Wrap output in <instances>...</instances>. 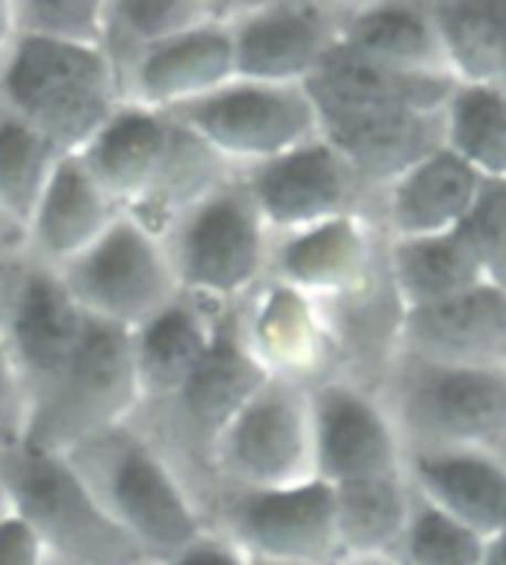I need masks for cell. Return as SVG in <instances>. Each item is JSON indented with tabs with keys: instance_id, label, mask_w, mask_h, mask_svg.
I'll return each mask as SVG.
<instances>
[{
	"instance_id": "1",
	"label": "cell",
	"mask_w": 506,
	"mask_h": 565,
	"mask_svg": "<svg viewBox=\"0 0 506 565\" xmlns=\"http://www.w3.org/2000/svg\"><path fill=\"white\" fill-rule=\"evenodd\" d=\"M267 380L270 376L261 371L243 341L238 302L220 315L211 347L196 364L190 380L169 399L137 408V415L130 417L185 480L202 519L204 507L217 491L213 450L240 408L246 406V399Z\"/></svg>"
},
{
	"instance_id": "2",
	"label": "cell",
	"mask_w": 506,
	"mask_h": 565,
	"mask_svg": "<svg viewBox=\"0 0 506 565\" xmlns=\"http://www.w3.org/2000/svg\"><path fill=\"white\" fill-rule=\"evenodd\" d=\"M63 456L146 563H166L208 527L185 480L134 420Z\"/></svg>"
},
{
	"instance_id": "3",
	"label": "cell",
	"mask_w": 506,
	"mask_h": 565,
	"mask_svg": "<svg viewBox=\"0 0 506 565\" xmlns=\"http://www.w3.org/2000/svg\"><path fill=\"white\" fill-rule=\"evenodd\" d=\"M0 104L60 154H77L119 110L122 93L104 51L15 36L0 63Z\"/></svg>"
},
{
	"instance_id": "4",
	"label": "cell",
	"mask_w": 506,
	"mask_h": 565,
	"mask_svg": "<svg viewBox=\"0 0 506 565\" xmlns=\"http://www.w3.org/2000/svg\"><path fill=\"white\" fill-rule=\"evenodd\" d=\"M403 450H495L506 438V367H453L403 355L377 394Z\"/></svg>"
},
{
	"instance_id": "5",
	"label": "cell",
	"mask_w": 506,
	"mask_h": 565,
	"mask_svg": "<svg viewBox=\"0 0 506 565\" xmlns=\"http://www.w3.org/2000/svg\"><path fill=\"white\" fill-rule=\"evenodd\" d=\"M0 480L12 515L51 556L77 565H146L143 551L95 501L68 456L24 445L0 456Z\"/></svg>"
},
{
	"instance_id": "6",
	"label": "cell",
	"mask_w": 506,
	"mask_h": 565,
	"mask_svg": "<svg viewBox=\"0 0 506 565\" xmlns=\"http://www.w3.org/2000/svg\"><path fill=\"white\" fill-rule=\"evenodd\" d=\"M160 241L178 290L213 306H238L267 278L273 234L238 172L178 216Z\"/></svg>"
},
{
	"instance_id": "7",
	"label": "cell",
	"mask_w": 506,
	"mask_h": 565,
	"mask_svg": "<svg viewBox=\"0 0 506 565\" xmlns=\"http://www.w3.org/2000/svg\"><path fill=\"white\" fill-rule=\"evenodd\" d=\"M139 388L130 334L86 315L68 371L30 417L28 447L72 454L137 415Z\"/></svg>"
},
{
	"instance_id": "8",
	"label": "cell",
	"mask_w": 506,
	"mask_h": 565,
	"mask_svg": "<svg viewBox=\"0 0 506 565\" xmlns=\"http://www.w3.org/2000/svg\"><path fill=\"white\" fill-rule=\"evenodd\" d=\"M213 480L231 489H291L317 480L312 385L270 376L222 433Z\"/></svg>"
},
{
	"instance_id": "9",
	"label": "cell",
	"mask_w": 506,
	"mask_h": 565,
	"mask_svg": "<svg viewBox=\"0 0 506 565\" xmlns=\"http://www.w3.org/2000/svg\"><path fill=\"white\" fill-rule=\"evenodd\" d=\"M204 524L243 547L249 559L291 565L341 563L335 533V489L312 480L291 489L217 486Z\"/></svg>"
},
{
	"instance_id": "10",
	"label": "cell",
	"mask_w": 506,
	"mask_h": 565,
	"mask_svg": "<svg viewBox=\"0 0 506 565\" xmlns=\"http://www.w3.org/2000/svg\"><path fill=\"white\" fill-rule=\"evenodd\" d=\"M164 113L204 139L238 172L320 137V119L305 86L234 77L220 89Z\"/></svg>"
},
{
	"instance_id": "11",
	"label": "cell",
	"mask_w": 506,
	"mask_h": 565,
	"mask_svg": "<svg viewBox=\"0 0 506 565\" xmlns=\"http://www.w3.org/2000/svg\"><path fill=\"white\" fill-rule=\"evenodd\" d=\"M83 315L134 332L178 294L164 241L148 228L116 216V223L74 260L56 269Z\"/></svg>"
},
{
	"instance_id": "12",
	"label": "cell",
	"mask_w": 506,
	"mask_h": 565,
	"mask_svg": "<svg viewBox=\"0 0 506 565\" xmlns=\"http://www.w3.org/2000/svg\"><path fill=\"white\" fill-rule=\"evenodd\" d=\"M238 175L273 237L303 232L335 216L368 214V186L323 137L267 163L240 169Z\"/></svg>"
},
{
	"instance_id": "13",
	"label": "cell",
	"mask_w": 506,
	"mask_h": 565,
	"mask_svg": "<svg viewBox=\"0 0 506 565\" xmlns=\"http://www.w3.org/2000/svg\"><path fill=\"white\" fill-rule=\"evenodd\" d=\"M344 3L264 0L234 3L229 15L234 77L305 86L341 33Z\"/></svg>"
},
{
	"instance_id": "14",
	"label": "cell",
	"mask_w": 506,
	"mask_h": 565,
	"mask_svg": "<svg viewBox=\"0 0 506 565\" xmlns=\"http://www.w3.org/2000/svg\"><path fill=\"white\" fill-rule=\"evenodd\" d=\"M314 468L329 486L403 473V441L382 399L344 380L312 385Z\"/></svg>"
},
{
	"instance_id": "15",
	"label": "cell",
	"mask_w": 506,
	"mask_h": 565,
	"mask_svg": "<svg viewBox=\"0 0 506 565\" xmlns=\"http://www.w3.org/2000/svg\"><path fill=\"white\" fill-rule=\"evenodd\" d=\"M83 326L86 315L65 290L60 273L24 255V273L0 334L24 380L30 408H36L63 380L83 338Z\"/></svg>"
},
{
	"instance_id": "16",
	"label": "cell",
	"mask_w": 506,
	"mask_h": 565,
	"mask_svg": "<svg viewBox=\"0 0 506 565\" xmlns=\"http://www.w3.org/2000/svg\"><path fill=\"white\" fill-rule=\"evenodd\" d=\"M386 237L368 214L326 220L270 243L267 278L326 302L365 285L382 264Z\"/></svg>"
},
{
	"instance_id": "17",
	"label": "cell",
	"mask_w": 506,
	"mask_h": 565,
	"mask_svg": "<svg viewBox=\"0 0 506 565\" xmlns=\"http://www.w3.org/2000/svg\"><path fill=\"white\" fill-rule=\"evenodd\" d=\"M386 255V252H382ZM329 338V376L379 394L403 352L405 308L386 273V258L373 276L344 297L320 302Z\"/></svg>"
},
{
	"instance_id": "18",
	"label": "cell",
	"mask_w": 506,
	"mask_h": 565,
	"mask_svg": "<svg viewBox=\"0 0 506 565\" xmlns=\"http://www.w3.org/2000/svg\"><path fill=\"white\" fill-rule=\"evenodd\" d=\"M229 15L157 42L130 60L119 72L122 102L148 110H172L234 81Z\"/></svg>"
},
{
	"instance_id": "19",
	"label": "cell",
	"mask_w": 506,
	"mask_h": 565,
	"mask_svg": "<svg viewBox=\"0 0 506 565\" xmlns=\"http://www.w3.org/2000/svg\"><path fill=\"white\" fill-rule=\"evenodd\" d=\"M240 329L267 376L305 385L329 376V338L317 299L264 278L240 302Z\"/></svg>"
},
{
	"instance_id": "20",
	"label": "cell",
	"mask_w": 506,
	"mask_h": 565,
	"mask_svg": "<svg viewBox=\"0 0 506 565\" xmlns=\"http://www.w3.org/2000/svg\"><path fill=\"white\" fill-rule=\"evenodd\" d=\"M483 184L486 178L444 146L405 175L382 186L370 199L368 216L386 241L460 232Z\"/></svg>"
},
{
	"instance_id": "21",
	"label": "cell",
	"mask_w": 506,
	"mask_h": 565,
	"mask_svg": "<svg viewBox=\"0 0 506 565\" xmlns=\"http://www.w3.org/2000/svg\"><path fill=\"white\" fill-rule=\"evenodd\" d=\"M460 81L418 75L377 63L341 42L329 47L317 72L305 81L317 119L382 110H442Z\"/></svg>"
},
{
	"instance_id": "22",
	"label": "cell",
	"mask_w": 506,
	"mask_h": 565,
	"mask_svg": "<svg viewBox=\"0 0 506 565\" xmlns=\"http://www.w3.org/2000/svg\"><path fill=\"white\" fill-rule=\"evenodd\" d=\"M412 491L483 539L506 530V468L495 450L412 447L403 456Z\"/></svg>"
},
{
	"instance_id": "23",
	"label": "cell",
	"mask_w": 506,
	"mask_h": 565,
	"mask_svg": "<svg viewBox=\"0 0 506 565\" xmlns=\"http://www.w3.org/2000/svg\"><path fill=\"white\" fill-rule=\"evenodd\" d=\"M403 355L453 367H506V290L477 285L405 311Z\"/></svg>"
},
{
	"instance_id": "24",
	"label": "cell",
	"mask_w": 506,
	"mask_h": 565,
	"mask_svg": "<svg viewBox=\"0 0 506 565\" xmlns=\"http://www.w3.org/2000/svg\"><path fill=\"white\" fill-rule=\"evenodd\" d=\"M320 137L350 163L373 199L382 186L444 149V107L335 116L320 121Z\"/></svg>"
},
{
	"instance_id": "25",
	"label": "cell",
	"mask_w": 506,
	"mask_h": 565,
	"mask_svg": "<svg viewBox=\"0 0 506 565\" xmlns=\"http://www.w3.org/2000/svg\"><path fill=\"white\" fill-rule=\"evenodd\" d=\"M225 308L229 306H213L208 299L178 290L146 323L128 332L139 408L164 403L190 380L196 364L202 362V355L211 347Z\"/></svg>"
},
{
	"instance_id": "26",
	"label": "cell",
	"mask_w": 506,
	"mask_h": 565,
	"mask_svg": "<svg viewBox=\"0 0 506 565\" xmlns=\"http://www.w3.org/2000/svg\"><path fill=\"white\" fill-rule=\"evenodd\" d=\"M122 211L104 193L81 154L56 163L24 232V255L60 269L89 249Z\"/></svg>"
},
{
	"instance_id": "27",
	"label": "cell",
	"mask_w": 506,
	"mask_h": 565,
	"mask_svg": "<svg viewBox=\"0 0 506 565\" xmlns=\"http://www.w3.org/2000/svg\"><path fill=\"white\" fill-rule=\"evenodd\" d=\"M172 137L176 119L169 113L122 102L119 110L77 154L122 214H128L155 184Z\"/></svg>"
},
{
	"instance_id": "28",
	"label": "cell",
	"mask_w": 506,
	"mask_h": 565,
	"mask_svg": "<svg viewBox=\"0 0 506 565\" xmlns=\"http://www.w3.org/2000/svg\"><path fill=\"white\" fill-rule=\"evenodd\" d=\"M338 42L403 72L453 77L430 0H344Z\"/></svg>"
},
{
	"instance_id": "29",
	"label": "cell",
	"mask_w": 506,
	"mask_h": 565,
	"mask_svg": "<svg viewBox=\"0 0 506 565\" xmlns=\"http://www.w3.org/2000/svg\"><path fill=\"white\" fill-rule=\"evenodd\" d=\"M386 273L405 311L435 306L483 285L479 267L460 232L386 241Z\"/></svg>"
},
{
	"instance_id": "30",
	"label": "cell",
	"mask_w": 506,
	"mask_h": 565,
	"mask_svg": "<svg viewBox=\"0 0 506 565\" xmlns=\"http://www.w3.org/2000/svg\"><path fill=\"white\" fill-rule=\"evenodd\" d=\"M331 489L341 559L391 554L414 503V491L405 473L344 482Z\"/></svg>"
},
{
	"instance_id": "31",
	"label": "cell",
	"mask_w": 506,
	"mask_h": 565,
	"mask_svg": "<svg viewBox=\"0 0 506 565\" xmlns=\"http://www.w3.org/2000/svg\"><path fill=\"white\" fill-rule=\"evenodd\" d=\"M229 0H104V54L116 81L130 60L157 42L225 19Z\"/></svg>"
},
{
	"instance_id": "32",
	"label": "cell",
	"mask_w": 506,
	"mask_h": 565,
	"mask_svg": "<svg viewBox=\"0 0 506 565\" xmlns=\"http://www.w3.org/2000/svg\"><path fill=\"white\" fill-rule=\"evenodd\" d=\"M460 84L506 86V0H430Z\"/></svg>"
},
{
	"instance_id": "33",
	"label": "cell",
	"mask_w": 506,
	"mask_h": 565,
	"mask_svg": "<svg viewBox=\"0 0 506 565\" xmlns=\"http://www.w3.org/2000/svg\"><path fill=\"white\" fill-rule=\"evenodd\" d=\"M444 146L486 181H506V86L456 84L444 104Z\"/></svg>"
},
{
	"instance_id": "34",
	"label": "cell",
	"mask_w": 506,
	"mask_h": 565,
	"mask_svg": "<svg viewBox=\"0 0 506 565\" xmlns=\"http://www.w3.org/2000/svg\"><path fill=\"white\" fill-rule=\"evenodd\" d=\"M63 158L30 121L0 104V214L21 237Z\"/></svg>"
},
{
	"instance_id": "35",
	"label": "cell",
	"mask_w": 506,
	"mask_h": 565,
	"mask_svg": "<svg viewBox=\"0 0 506 565\" xmlns=\"http://www.w3.org/2000/svg\"><path fill=\"white\" fill-rule=\"evenodd\" d=\"M483 556L486 539L414 494L409 521L388 559L394 565H483Z\"/></svg>"
},
{
	"instance_id": "36",
	"label": "cell",
	"mask_w": 506,
	"mask_h": 565,
	"mask_svg": "<svg viewBox=\"0 0 506 565\" xmlns=\"http://www.w3.org/2000/svg\"><path fill=\"white\" fill-rule=\"evenodd\" d=\"M15 36L104 51V0H10Z\"/></svg>"
},
{
	"instance_id": "37",
	"label": "cell",
	"mask_w": 506,
	"mask_h": 565,
	"mask_svg": "<svg viewBox=\"0 0 506 565\" xmlns=\"http://www.w3.org/2000/svg\"><path fill=\"white\" fill-rule=\"evenodd\" d=\"M460 234L477 260L483 281L506 290V181L483 184Z\"/></svg>"
},
{
	"instance_id": "38",
	"label": "cell",
	"mask_w": 506,
	"mask_h": 565,
	"mask_svg": "<svg viewBox=\"0 0 506 565\" xmlns=\"http://www.w3.org/2000/svg\"><path fill=\"white\" fill-rule=\"evenodd\" d=\"M30 394L24 388L15 359L0 334V456L28 445Z\"/></svg>"
},
{
	"instance_id": "39",
	"label": "cell",
	"mask_w": 506,
	"mask_h": 565,
	"mask_svg": "<svg viewBox=\"0 0 506 565\" xmlns=\"http://www.w3.org/2000/svg\"><path fill=\"white\" fill-rule=\"evenodd\" d=\"M157 565H252V559L225 533L204 527L193 542H187L178 554Z\"/></svg>"
},
{
	"instance_id": "40",
	"label": "cell",
	"mask_w": 506,
	"mask_h": 565,
	"mask_svg": "<svg viewBox=\"0 0 506 565\" xmlns=\"http://www.w3.org/2000/svg\"><path fill=\"white\" fill-rule=\"evenodd\" d=\"M45 556L42 542L19 515L0 521V565H45Z\"/></svg>"
},
{
	"instance_id": "41",
	"label": "cell",
	"mask_w": 506,
	"mask_h": 565,
	"mask_svg": "<svg viewBox=\"0 0 506 565\" xmlns=\"http://www.w3.org/2000/svg\"><path fill=\"white\" fill-rule=\"evenodd\" d=\"M21 273H24V252L3 249L0 246V332L7 326V317H10L12 299H15V290H19Z\"/></svg>"
},
{
	"instance_id": "42",
	"label": "cell",
	"mask_w": 506,
	"mask_h": 565,
	"mask_svg": "<svg viewBox=\"0 0 506 565\" xmlns=\"http://www.w3.org/2000/svg\"><path fill=\"white\" fill-rule=\"evenodd\" d=\"M12 39H15V28H12V7L10 0H0V63L10 51Z\"/></svg>"
},
{
	"instance_id": "43",
	"label": "cell",
	"mask_w": 506,
	"mask_h": 565,
	"mask_svg": "<svg viewBox=\"0 0 506 565\" xmlns=\"http://www.w3.org/2000/svg\"><path fill=\"white\" fill-rule=\"evenodd\" d=\"M483 565H506V530H500L497 536L486 539V556Z\"/></svg>"
},
{
	"instance_id": "44",
	"label": "cell",
	"mask_w": 506,
	"mask_h": 565,
	"mask_svg": "<svg viewBox=\"0 0 506 565\" xmlns=\"http://www.w3.org/2000/svg\"><path fill=\"white\" fill-rule=\"evenodd\" d=\"M338 565H394L388 556H356V559H341Z\"/></svg>"
},
{
	"instance_id": "45",
	"label": "cell",
	"mask_w": 506,
	"mask_h": 565,
	"mask_svg": "<svg viewBox=\"0 0 506 565\" xmlns=\"http://www.w3.org/2000/svg\"><path fill=\"white\" fill-rule=\"evenodd\" d=\"M7 515H12L10 494H7V486H3V480H0V521L7 519Z\"/></svg>"
},
{
	"instance_id": "46",
	"label": "cell",
	"mask_w": 506,
	"mask_h": 565,
	"mask_svg": "<svg viewBox=\"0 0 506 565\" xmlns=\"http://www.w3.org/2000/svg\"><path fill=\"white\" fill-rule=\"evenodd\" d=\"M45 565H77V563H68V559H60V556H45Z\"/></svg>"
},
{
	"instance_id": "47",
	"label": "cell",
	"mask_w": 506,
	"mask_h": 565,
	"mask_svg": "<svg viewBox=\"0 0 506 565\" xmlns=\"http://www.w3.org/2000/svg\"><path fill=\"white\" fill-rule=\"evenodd\" d=\"M495 454H497V459H500V462H504V468H506V438H504V441H500V445L495 447Z\"/></svg>"
},
{
	"instance_id": "48",
	"label": "cell",
	"mask_w": 506,
	"mask_h": 565,
	"mask_svg": "<svg viewBox=\"0 0 506 565\" xmlns=\"http://www.w3.org/2000/svg\"><path fill=\"white\" fill-rule=\"evenodd\" d=\"M252 565H291V563H259V559H252ZM338 565V563H331Z\"/></svg>"
},
{
	"instance_id": "49",
	"label": "cell",
	"mask_w": 506,
	"mask_h": 565,
	"mask_svg": "<svg viewBox=\"0 0 506 565\" xmlns=\"http://www.w3.org/2000/svg\"><path fill=\"white\" fill-rule=\"evenodd\" d=\"M146 565H155V563H146Z\"/></svg>"
}]
</instances>
